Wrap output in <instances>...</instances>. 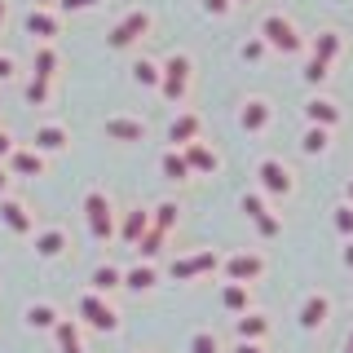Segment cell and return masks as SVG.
I'll list each match as a JSON object with an SVG mask.
<instances>
[{
  "label": "cell",
  "instance_id": "cell-11",
  "mask_svg": "<svg viewBox=\"0 0 353 353\" xmlns=\"http://www.w3.org/2000/svg\"><path fill=\"white\" fill-rule=\"evenodd\" d=\"M0 225L14 230V234H22V239H31V230H36V212H31L22 199L0 194Z\"/></svg>",
  "mask_w": 353,
  "mask_h": 353
},
{
  "label": "cell",
  "instance_id": "cell-3",
  "mask_svg": "<svg viewBox=\"0 0 353 353\" xmlns=\"http://www.w3.org/2000/svg\"><path fill=\"white\" fill-rule=\"evenodd\" d=\"M84 221H88V234L97 243L115 239V203H110L106 190H88L84 194Z\"/></svg>",
  "mask_w": 353,
  "mask_h": 353
},
{
  "label": "cell",
  "instance_id": "cell-31",
  "mask_svg": "<svg viewBox=\"0 0 353 353\" xmlns=\"http://www.w3.org/2000/svg\"><path fill=\"white\" fill-rule=\"evenodd\" d=\"M331 225H336L340 239H353V203H349V199L331 208Z\"/></svg>",
  "mask_w": 353,
  "mask_h": 353
},
{
  "label": "cell",
  "instance_id": "cell-41",
  "mask_svg": "<svg viewBox=\"0 0 353 353\" xmlns=\"http://www.w3.org/2000/svg\"><path fill=\"white\" fill-rule=\"evenodd\" d=\"M58 5H62V9H71V14H80V9H93L97 0H58Z\"/></svg>",
  "mask_w": 353,
  "mask_h": 353
},
{
  "label": "cell",
  "instance_id": "cell-44",
  "mask_svg": "<svg viewBox=\"0 0 353 353\" xmlns=\"http://www.w3.org/2000/svg\"><path fill=\"white\" fill-rule=\"evenodd\" d=\"M9 75H14V58H9V53H0V80H9Z\"/></svg>",
  "mask_w": 353,
  "mask_h": 353
},
{
  "label": "cell",
  "instance_id": "cell-7",
  "mask_svg": "<svg viewBox=\"0 0 353 353\" xmlns=\"http://www.w3.org/2000/svg\"><path fill=\"white\" fill-rule=\"evenodd\" d=\"M190 58H185V53H172L168 62L159 66V93L168 97V102H181L185 97V88H190Z\"/></svg>",
  "mask_w": 353,
  "mask_h": 353
},
{
  "label": "cell",
  "instance_id": "cell-6",
  "mask_svg": "<svg viewBox=\"0 0 353 353\" xmlns=\"http://www.w3.org/2000/svg\"><path fill=\"white\" fill-rule=\"evenodd\" d=\"M256 181H261V190H265V194H274V199H287V194L296 190V172L287 168L279 154H270V159H261V163H256Z\"/></svg>",
  "mask_w": 353,
  "mask_h": 353
},
{
  "label": "cell",
  "instance_id": "cell-47",
  "mask_svg": "<svg viewBox=\"0 0 353 353\" xmlns=\"http://www.w3.org/2000/svg\"><path fill=\"white\" fill-rule=\"evenodd\" d=\"M5 18H9V0H0V27H5Z\"/></svg>",
  "mask_w": 353,
  "mask_h": 353
},
{
  "label": "cell",
  "instance_id": "cell-30",
  "mask_svg": "<svg viewBox=\"0 0 353 353\" xmlns=\"http://www.w3.org/2000/svg\"><path fill=\"white\" fill-rule=\"evenodd\" d=\"M31 71L44 75V80H53L58 75V53H53V44L49 40H40V49H36V62H31Z\"/></svg>",
  "mask_w": 353,
  "mask_h": 353
},
{
  "label": "cell",
  "instance_id": "cell-27",
  "mask_svg": "<svg viewBox=\"0 0 353 353\" xmlns=\"http://www.w3.org/2000/svg\"><path fill=\"white\" fill-rule=\"evenodd\" d=\"M305 119L309 124L331 128V124H340V106L331 102V97H314V102H305Z\"/></svg>",
  "mask_w": 353,
  "mask_h": 353
},
{
  "label": "cell",
  "instance_id": "cell-42",
  "mask_svg": "<svg viewBox=\"0 0 353 353\" xmlns=\"http://www.w3.org/2000/svg\"><path fill=\"white\" fill-rule=\"evenodd\" d=\"M234 353H265V345H261V340H239Z\"/></svg>",
  "mask_w": 353,
  "mask_h": 353
},
{
  "label": "cell",
  "instance_id": "cell-24",
  "mask_svg": "<svg viewBox=\"0 0 353 353\" xmlns=\"http://www.w3.org/2000/svg\"><path fill=\"white\" fill-rule=\"evenodd\" d=\"M88 287H93V292H102V296L119 292V287H124V270H119V265H110V261H102L93 274H88Z\"/></svg>",
  "mask_w": 353,
  "mask_h": 353
},
{
  "label": "cell",
  "instance_id": "cell-16",
  "mask_svg": "<svg viewBox=\"0 0 353 353\" xmlns=\"http://www.w3.org/2000/svg\"><path fill=\"white\" fill-rule=\"evenodd\" d=\"M181 154H185V163H190V172H208V176H212V172L221 168V154L208 146V141H199V137H194V141H185Z\"/></svg>",
  "mask_w": 353,
  "mask_h": 353
},
{
  "label": "cell",
  "instance_id": "cell-9",
  "mask_svg": "<svg viewBox=\"0 0 353 353\" xmlns=\"http://www.w3.org/2000/svg\"><path fill=\"white\" fill-rule=\"evenodd\" d=\"M31 248H36V256L40 261H58V256H66L71 252V234H66L62 225H36L31 230Z\"/></svg>",
  "mask_w": 353,
  "mask_h": 353
},
{
  "label": "cell",
  "instance_id": "cell-8",
  "mask_svg": "<svg viewBox=\"0 0 353 353\" xmlns=\"http://www.w3.org/2000/svg\"><path fill=\"white\" fill-rule=\"evenodd\" d=\"M221 274L230 283H256L265 274V256L261 252H230V256H221Z\"/></svg>",
  "mask_w": 353,
  "mask_h": 353
},
{
  "label": "cell",
  "instance_id": "cell-46",
  "mask_svg": "<svg viewBox=\"0 0 353 353\" xmlns=\"http://www.w3.org/2000/svg\"><path fill=\"white\" fill-rule=\"evenodd\" d=\"M9 181H14V172H9L5 163H0V194H9Z\"/></svg>",
  "mask_w": 353,
  "mask_h": 353
},
{
  "label": "cell",
  "instance_id": "cell-43",
  "mask_svg": "<svg viewBox=\"0 0 353 353\" xmlns=\"http://www.w3.org/2000/svg\"><path fill=\"white\" fill-rule=\"evenodd\" d=\"M9 150H14V137H9V132H5V128H0V163H5V159H9Z\"/></svg>",
  "mask_w": 353,
  "mask_h": 353
},
{
  "label": "cell",
  "instance_id": "cell-52",
  "mask_svg": "<svg viewBox=\"0 0 353 353\" xmlns=\"http://www.w3.org/2000/svg\"><path fill=\"white\" fill-rule=\"evenodd\" d=\"M234 5H239V0H234Z\"/></svg>",
  "mask_w": 353,
  "mask_h": 353
},
{
  "label": "cell",
  "instance_id": "cell-36",
  "mask_svg": "<svg viewBox=\"0 0 353 353\" xmlns=\"http://www.w3.org/2000/svg\"><path fill=\"white\" fill-rule=\"evenodd\" d=\"M49 93H53V80H44V75H31L27 102H31V106H44V102H49Z\"/></svg>",
  "mask_w": 353,
  "mask_h": 353
},
{
  "label": "cell",
  "instance_id": "cell-14",
  "mask_svg": "<svg viewBox=\"0 0 353 353\" xmlns=\"http://www.w3.org/2000/svg\"><path fill=\"white\" fill-rule=\"evenodd\" d=\"M22 27H27V36H36V40H53L62 31V22L53 14V5H36L27 18H22Z\"/></svg>",
  "mask_w": 353,
  "mask_h": 353
},
{
  "label": "cell",
  "instance_id": "cell-26",
  "mask_svg": "<svg viewBox=\"0 0 353 353\" xmlns=\"http://www.w3.org/2000/svg\"><path fill=\"white\" fill-rule=\"evenodd\" d=\"M159 172L168 176V181H190V163H185V154H181V146H168L159 154Z\"/></svg>",
  "mask_w": 353,
  "mask_h": 353
},
{
  "label": "cell",
  "instance_id": "cell-51",
  "mask_svg": "<svg viewBox=\"0 0 353 353\" xmlns=\"http://www.w3.org/2000/svg\"><path fill=\"white\" fill-rule=\"evenodd\" d=\"M137 353H146V349H137Z\"/></svg>",
  "mask_w": 353,
  "mask_h": 353
},
{
  "label": "cell",
  "instance_id": "cell-40",
  "mask_svg": "<svg viewBox=\"0 0 353 353\" xmlns=\"http://www.w3.org/2000/svg\"><path fill=\"white\" fill-rule=\"evenodd\" d=\"M203 9H208V14H216V18H225L230 9H234V0H203Z\"/></svg>",
  "mask_w": 353,
  "mask_h": 353
},
{
  "label": "cell",
  "instance_id": "cell-23",
  "mask_svg": "<svg viewBox=\"0 0 353 353\" xmlns=\"http://www.w3.org/2000/svg\"><path fill=\"white\" fill-rule=\"evenodd\" d=\"M124 287H128V292H154V287H159V270H154V265L150 261H137V265H132V270H124Z\"/></svg>",
  "mask_w": 353,
  "mask_h": 353
},
{
  "label": "cell",
  "instance_id": "cell-32",
  "mask_svg": "<svg viewBox=\"0 0 353 353\" xmlns=\"http://www.w3.org/2000/svg\"><path fill=\"white\" fill-rule=\"evenodd\" d=\"M185 353H225V349H221V336H216V331H194L190 345H185Z\"/></svg>",
  "mask_w": 353,
  "mask_h": 353
},
{
  "label": "cell",
  "instance_id": "cell-35",
  "mask_svg": "<svg viewBox=\"0 0 353 353\" xmlns=\"http://www.w3.org/2000/svg\"><path fill=\"white\" fill-rule=\"evenodd\" d=\"M340 53V31H323V36L314 40V58H323V62H331Z\"/></svg>",
  "mask_w": 353,
  "mask_h": 353
},
{
  "label": "cell",
  "instance_id": "cell-39",
  "mask_svg": "<svg viewBox=\"0 0 353 353\" xmlns=\"http://www.w3.org/2000/svg\"><path fill=\"white\" fill-rule=\"evenodd\" d=\"M243 212H248V221L261 216V212H265V199H261V194H243Z\"/></svg>",
  "mask_w": 353,
  "mask_h": 353
},
{
  "label": "cell",
  "instance_id": "cell-29",
  "mask_svg": "<svg viewBox=\"0 0 353 353\" xmlns=\"http://www.w3.org/2000/svg\"><path fill=\"white\" fill-rule=\"evenodd\" d=\"M301 150H305V154H327V150H331V128L309 124L305 137H301Z\"/></svg>",
  "mask_w": 353,
  "mask_h": 353
},
{
  "label": "cell",
  "instance_id": "cell-12",
  "mask_svg": "<svg viewBox=\"0 0 353 353\" xmlns=\"http://www.w3.org/2000/svg\"><path fill=\"white\" fill-rule=\"evenodd\" d=\"M5 168L14 176H44L49 172V154H40L36 146H14L5 159Z\"/></svg>",
  "mask_w": 353,
  "mask_h": 353
},
{
  "label": "cell",
  "instance_id": "cell-28",
  "mask_svg": "<svg viewBox=\"0 0 353 353\" xmlns=\"http://www.w3.org/2000/svg\"><path fill=\"white\" fill-rule=\"evenodd\" d=\"M221 305H225L230 314L252 309V283H225V287H221Z\"/></svg>",
  "mask_w": 353,
  "mask_h": 353
},
{
  "label": "cell",
  "instance_id": "cell-21",
  "mask_svg": "<svg viewBox=\"0 0 353 353\" xmlns=\"http://www.w3.org/2000/svg\"><path fill=\"white\" fill-rule=\"evenodd\" d=\"M234 336L239 340H265L270 336V318H265L261 309H243V314L234 318Z\"/></svg>",
  "mask_w": 353,
  "mask_h": 353
},
{
  "label": "cell",
  "instance_id": "cell-17",
  "mask_svg": "<svg viewBox=\"0 0 353 353\" xmlns=\"http://www.w3.org/2000/svg\"><path fill=\"white\" fill-rule=\"evenodd\" d=\"M102 132L110 141H146V119H128V115H110Z\"/></svg>",
  "mask_w": 353,
  "mask_h": 353
},
{
  "label": "cell",
  "instance_id": "cell-1",
  "mask_svg": "<svg viewBox=\"0 0 353 353\" xmlns=\"http://www.w3.org/2000/svg\"><path fill=\"white\" fill-rule=\"evenodd\" d=\"M176 216H181V208H176V199H163L159 208L150 212V230L137 239V252H141V261H154L163 252V243H168L172 234V225H176Z\"/></svg>",
  "mask_w": 353,
  "mask_h": 353
},
{
  "label": "cell",
  "instance_id": "cell-37",
  "mask_svg": "<svg viewBox=\"0 0 353 353\" xmlns=\"http://www.w3.org/2000/svg\"><path fill=\"white\" fill-rule=\"evenodd\" d=\"M327 66H331V62H323V58H309V66H305V80H309V84H323V80H327Z\"/></svg>",
  "mask_w": 353,
  "mask_h": 353
},
{
  "label": "cell",
  "instance_id": "cell-34",
  "mask_svg": "<svg viewBox=\"0 0 353 353\" xmlns=\"http://www.w3.org/2000/svg\"><path fill=\"white\" fill-rule=\"evenodd\" d=\"M252 225H256V234H261V239H279V234H283V216H274L270 208H265L261 216H252Z\"/></svg>",
  "mask_w": 353,
  "mask_h": 353
},
{
  "label": "cell",
  "instance_id": "cell-15",
  "mask_svg": "<svg viewBox=\"0 0 353 353\" xmlns=\"http://www.w3.org/2000/svg\"><path fill=\"white\" fill-rule=\"evenodd\" d=\"M53 340H58V353H88L80 318H58V323H53Z\"/></svg>",
  "mask_w": 353,
  "mask_h": 353
},
{
  "label": "cell",
  "instance_id": "cell-50",
  "mask_svg": "<svg viewBox=\"0 0 353 353\" xmlns=\"http://www.w3.org/2000/svg\"><path fill=\"white\" fill-rule=\"evenodd\" d=\"M36 5H58V0H36Z\"/></svg>",
  "mask_w": 353,
  "mask_h": 353
},
{
  "label": "cell",
  "instance_id": "cell-2",
  "mask_svg": "<svg viewBox=\"0 0 353 353\" xmlns=\"http://www.w3.org/2000/svg\"><path fill=\"white\" fill-rule=\"evenodd\" d=\"M75 314H80L84 327L102 331V336H115V331H119V309H115V301L102 296V292H93V287H88L80 301H75Z\"/></svg>",
  "mask_w": 353,
  "mask_h": 353
},
{
  "label": "cell",
  "instance_id": "cell-49",
  "mask_svg": "<svg viewBox=\"0 0 353 353\" xmlns=\"http://www.w3.org/2000/svg\"><path fill=\"white\" fill-rule=\"evenodd\" d=\"M349 203H353V176H349Z\"/></svg>",
  "mask_w": 353,
  "mask_h": 353
},
{
  "label": "cell",
  "instance_id": "cell-20",
  "mask_svg": "<svg viewBox=\"0 0 353 353\" xmlns=\"http://www.w3.org/2000/svg\"><path fill=\"white\" fill-rule=\"evenodd\" d=\"M150 230V212L146 208H132V212H124V221L115 225V234L124 239V248H137V239Z\"/></svg>",
  "mask_w": 353,
  "mask_h": 353
},
{
  "label": "cell",
  "instance_id": "cell-10",
  "mask_svg": "<svg viewBox=\"0 0 353 353\" xmlns=\"http://www.w3.org/2000/svg\"><path fill=\"white\" fill-rule=\"evenodd\" d=\"M146 31H150V14L146 9H132V14H124L115 22V31H110L106 40H110V49H128V44H137Z\"/></svg>",
  "mask_w": 353,
  "mask_h": 353
},
{
  "label": "cell",
  "instance_id": "cell-45",
  "mask_svg": "<svg viewBox=\"0 0 353 353\" xmlns=\"http://www.w3.org/2000/svg\"><path fill=\"white\" fill-rule=\"evenodd\" d=\"M340 261H345V270H353V239H345V248H340Z\"/></svg>",
  "mask_w": 353,
  "mask_h": 353
},
{
  "label": "cell",
  "instance_id": "cell-18",
  "mask_svg": "<svg viewBox=\"0 0 353 353\" xmlns=\"http://www.w3.org/2000/svg\"><path fill=\"white\" fill-rule=\"evenodd\" d=\"M270 119H274V106L265 102V97H248L243 110H239V124L248 128V132H265V128H270Z\"/></svg>",
  "mask_w": 353,
  "mask_h": 353
},
{
  "label": "cell",
  "instance_id": "cell-25",
  "mask_svg": "<svg viewBox=\"0 0 353 353\" xmlns=\"http://www.w3.org/2000/svg\"><path fill=\"white\" fill-rule=\"evenodd\" d=\"M199 132H203V119H199L194 110H185V115H176L168 124V141H172V146H185V141L199 137Z\"/></svg>",
  "mask_w": 353,
  "mask_h": 353
},
{
  "label": "cell",
  "instance_id": "cell-33",
  "mask_svg": "<svg viewBox=\"0 0 353 353\" xmlns=\"http://www.w3.org/2000/svg\"><path fill=\"white\" fill-rule=\"evenodd\" d=\"M132 80L146 84V88H159V62H150V58L132 62Z\"/></svg>",
  "mask_w": 353,
  "mask_h": 353
},
{
  "label": "cell",
  "instance_id": "cell-5",
  "mask_svg": "<svg viewBox=\"0 0 353 353\" xmlns=\"http://www.w3.org/2000/svg\"><path fill=\"white\" fill-rule=\"evenodd\" d=\"M216 270H221V252L203 248V252H190V256H176L168 265V279L172 283H190V279H203V274H216Z\"/></svg>",
  "mask_w": 353,
  "mask_h": 353
},
{
  "label": "cell",
  "instance_id": "cell-48",
  "mask_svg": "<svg viewBox=\"0 0 353 353\" xmlns=\"http://www.w3.org/2000/svg\"><path fill=\"white\" fill-rule=\"evenodd\" d=\"M345 353H353V331H349V336H345Z\"/></svg>",
  "mask_w": 353,
  "mask_h": 353
},
{
  "label": "cell",
  "instance_id": "cell-38",
  "mask_svg": "<svg viewBox=\"0 0 353 353\" xmlns=\"http://www.w3.org/2000/svg\"><path fill=\"white\" fill-rule=\"evenodd\" d=\"M239 53H243L248 62H261V58H265V40H261V36H256V40H248V44H243Z\"/></svg>",
  "mask_w": 353,
  "mask_h": 353
},
{
  "label": "cell",
  "instance_id": "cell-19",
  "mask_svg": "<svg viewBox=\"0 0 353 353\" xmlns=\"http://www.w3.org/2000/svg\"><path fill=\"white\" fill-rule=\"evenodd\" d=\"M66 141H71V132H66L62 124H40L36 132H31V146H36L40 154H58V150H66Z\"/></svg>",
  "mask_w": 353,
  "mask_h": 353
},
{
  "label": "cell",
  "instance_id": "cell-13",
  "mask_svg": "<svg viewBox=\"0 0 353 353\" xmlns=\"http://www.w3.org/2000/svg\"><path fill=\"white\" fill-rule=\"evenodd\" d=\"M301 327L305 331H318V327H327V318H331V296L327 292H309L305 301H301Z\"/></svg>",
  "mask_w": 353,
  "mask_h": 353
},
{
  "label": "cell",
  "instance_id": "cell-22",
  "mask_svg": "<svg viewBox=\"0 0 353 353\" xmlns=\"http://www.w3.org/2000/svg\"><path fill=\"white\" fill-rule=\"evenodd\" d=\"M58 305L53 301H31L27 309H22V323H27L31 331H53V323H58Z\"/></svg>",
  "mask_w": 353,
  "mask_h": 353
},
{
  "label": "cell",
  "instance_id": "cell-4",
  "mask_svg": "<svg viewBox=\"0 0 353 353\" xmlns=\"http://www.w3.org/2000/svg\"><path fill=\"white\" fill-rule=\"evenodd\" d=\"M261 40H265V49H274V53H301L305 49V36L296 31V22L283 18V14H270L261 22Z\"/></svg>",
  "mask_w": 353,
  "mask_h": 353
}]
</instances>
